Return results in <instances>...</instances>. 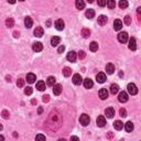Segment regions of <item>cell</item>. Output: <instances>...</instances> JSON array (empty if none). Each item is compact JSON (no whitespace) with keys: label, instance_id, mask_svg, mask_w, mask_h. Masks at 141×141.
Segmentation results:
<instances>
[{"label":"cell","instance_id":"6da1fadb","mask_svg":"<svg viewBox=\"0 0 141 141\" xmlns=\"http://www.w3.org/2000/svg\"><path fill=\"white\" fill-rule=\"evenodd\" d=\"M79 122L82 124V126L86 127V126H88V125H89V122H91V118L88 117V115L83 114L81 117H79Z\"/></svg>","mask_w":141,"mask_h":141},{"label":"cell","instance_id":"7a4b0ae2","mask_svg":"<svg viewBox=\"0 0 141 141\" xmlns=\"http://www.w3.org/2000/svg\"><path fill=\"white\" fill-rule=\"evenodd\" d=\"M127 89H128V93H129L130 95H136V94L138 93V88H137V86H136L133 83L128 84Z\"/></svg>","mask_w":141,"mask_h":141},{"label":"cell","instance_id":"3957f363","mask_svg":"<svg viewBox=\"0 0 141 141\" xmlns=\"http://www.w3.org/2000/svg\"><path fill=\"white\" fill-rule=\"evenodd\" d=\"M118 41L120 43H126L128 41V33L127 32H120L118 34Z\"/></svg>","mask_w":141,"mask_h":141},{"label":"cell","instance_id":"277c9868","mask_svg":"<svg viewBox=\"0 0 141 141\" xmlns=\"http://www.w3.org/2000/svg\"><path fill=\"white\" fill-rule=\"evenodd\" d=\"M64 27H65V23H64V21L62 19H58L55 21V28L56 30H58V31H62L64 29Z\"/></svg>","mask_w":141,"mask_h":141},{"label":"cell","instance_id":"5b68a950","mask_svg":"<svg viewBox=\"0 0 141 141\" xmlns=\"http://www.w3.org/2000/svg\"><path fill=\"white\" fill-rule=\"evenodd\" d=\"M73 83L75 84V85H81V84L83 83V78H82V76L79 75V74H75V75L73 76Z\"/></svg>","mask_w":141,"mask_h":141},{"label":"cell","instance_id":"8992f818","mask_svg":"<svg viewBox=\"0 0 141 141\" xmlns=\"http://www.w3.org/2000/svg\"><path fill=\"white\" fill-rule=\"evenodd\" d=\"M118 100H119L120 102H126L128 100V94L126 93V92H121V93H119Z\"/></svg>","mask_w":141,"mask_h":141},{"label":"cell","instance_id":"52a82bcc","mask_svg":"<svg viewBox=\"0 0 141 141\" xmlns=\"http://www.w3.org/2000/svg\"><path fill=\"white\" fill-rule=\"evenodd\" d=\"M66 58H67L68 62H75V61H76V52H74V51L68 52L67 53V56H66Z\"/></svg>","mask_w":141,"mask_h":141},{"label":"cell","instance_id":"ba28073f","mask_svg":"<svg viewBox=\"0 0 141 141\" xmlns=\"http://www.w3.org/2000/svg\"><path fill=\"white\" fill-rule=\"evenodd\" d=\"M96 124H97V126H98V127H104V126L106 125V119H105V117H104V116L97 117Z\"/></svg>","mask_w":141,"mask_h":141},{"label":"cell","instance_id":"9c48e42d","mask_svg":"<svg viewBox=\"0 0 141 141\" xmlns=\"http://www.w3.org/2000/svg\"><path fill=\"white\" fill-rule=\"evenodd\" d=\"M96 79H97V82L98 83H105L106 82V74L105 73H98L96 75Z\"/></svg>","mask_w":141,"mask_h":141},{"label":"cell","instance_id":"30bf717a","mask_svg":"<svg viewBox=\"0 0 141 141\" xmlns=\"http://www.w3.org/2000/svg\"><path fill=\"white\" fill-rule=\"evenodd\" d=\"M43 33H44L43 28L42 27H37L35 28V30H34V32H33V34H34L37 38H41L43 35Z\"/></svg>","mask_w":141,"mask_h":141},{"label":"cell","instance_id":"8fae6325","mask_svg":"<svg viewBox=\"0 0 141 141\" xmlns=\"http://www.w3.org/2000/svg\"><path fill=\"white\" fill-rule=\"evenodd\" d=\"M107 21H108V18H107L106 16H99L98 19H97V22H98L99 25H105L107 23Z\"/></svg>","mask_w":141,"mask_h":141},{"label":"cell","instance_id":"7c38bea8","mask_svg":"<svg viewBox=\"0 0 141 141\" xmlns=\"http://www.w3.org/2000/svg\"><path fill=\"white\" fill-rule=\"evenodd\" d=\"M62 93V85L61 84H55L53 86V94L54 95H60Z\"/></svg>","mask_w":141,"mask_h":141},{"label":"cell","instance_id":"4fadbf2b","mask_svg":"<svg viewBox=\"0 0 141 141\" xmlns=\"http://www.w3.org/2000/svg\"><path fill=\"white\" fill-rule=\"evenodd\" d=\"M99 97H100V99H107V97H108V91H107L106 88H101L100 91H99Z\"/></svg>","mask_w":141,"mask_h":141},{"label":"cell","instance_id":"5bb4252c","mask_svg":"<svg viewBox=\"0 0 141 141\" xmlns=\"http://www.w3.org/2000/svg\"><path fill=\"white\" fill-rule=\"evenodd\" d=\"M121 28H122V22H121V20L116 19V20L114 21V29L116 30V31H119V30H121Z\"/></svg>","mask_w":141,"mask_h":141},{"label":"cell","instance_id":"9a60e30c","mask_svg":"<svg viewBox=\"0 0 141 141\" xmlns=\"http://www.w3.org/2000/svg\"><path fill=\"white\" fill-rule=\"evenodd\" d=\"M33 51H35V52H41V51L43 50V44L41 42H35L34 44H33Z\"/></svg>","mask_w":141,"mask_h":141},{"label":"cell","instance_id":"2e32d148","mask_svg":"<svg viewBox=\"0 0 141 141\" xmlns=\"http://www.w3.org/2000/svg\"><path fill=\"white\" fill-rule=\"evenodd\" d=\"M83 83H84V87H85V88H87V89L92 88V87H93V85H94L93 81H92L91 78H85Z\"/></svg>","mask_w":141,"mask_h":141},{"label":"cell","instance_id":"e0dca14e","mask_svg":"<svg viewBox=\"0 0 141 141\" xmlns=\"http://www.w3.org/2000/svg\"><path fill=\"white\" fill-rule=\"evenodd\" d=\"M105 115H106L107 118H112L115 116V109L111 108V107H109V108H107L105 110Z\"/></svg>","mask_w":141,"mask_h":141},{"label":"cell","instance_id":"ac0fdd59","mask_svg":"<svg viewBox=\"0 0 141 141\" xmlns=\"http://www.w3.org/2000/svg\"><path fill=\"white\" fill-rule=\"evenodd\" d=\"M37 88H38V91H40V92L45 91V89H47V84H45L43 81L38 82L37 83Z\"/></svg>","mask_w":141,"mask_h":141},{"label":"cell","instance_id":"d6986e66","mask_svg":"<svg viewBox=\"0 0 141 141\" xmlns=\"http://www.w3.org/2000/svg\"><path fill=\"white\" fill-rule=\"evenodd\" d=\"M129 48L131 51H136V48H137V42H136V39L135 38H131V39L129 40Z\"/></svg>","mask_w":141,"mask_h":141},{"label":"cell","instance_id":"ffe728a7","mask_svg":"<svg viewBox=\"0 0 141 141\" xmlns=\"http://www.w3.org/2000/svg\"><path fill=\"white\" fill-rule=\"evenodd\" d=\"M115 72V65L111 63H108L106 65V73L107 74H114Z\"/></svg>","mask_w":141,"mask_h":141},{"label":"cell","instance_id":"44dd1931","mask_svg":"<svg viewBox=\"0 0 141 141\" xmlns=\"http://www.w3.org/2000/svg\"><path fill=\"white\" fill-rule=\"evenodd\" d=\"M35 79H37V76L34 75V74H32V73H29L27 75V82L28 83H30V84H33L35 82Z\"/></svg>","mask_w":141,"mask_h":141},{"label":"cell","instance_id":"7402d4cb","mask_svg":"<svg viewBox=\"0 0 141 141\" xmlns=\"http://www.w3.org/2000/svg\"><path fill=\"white\" fill-rule=\"evenodd\" d=\"M61 42V38L60 37H53L52 40H51V45L52 47H57Z\"/></svg>","mask_w":141,"mask_h":141},{"label":"cell","instance_id":"603a6c76","mask_svg":"<svg viewBox=\"0 0 141 141\" xmlns=\"http://www.w3.org/2000/svg\"><path fill=\"white\" fill-rule=\"evenodd\" d=\"M75 6L76 8L78 10H82L85 8V2H84V0H76L75 1Z\"/></svg>","mask_w":141,"mask_h":141},{"label":"cell","instance_id":"cb8c5ba5","mask_svg":"<svg viewBox=\"0 0 141 141\" xmlns=\"http://www.w3.org/2000/svg\"><path fill=\"white\" fill-rule=\"evenodd\" d=\"M133 124L131 121H128V122H126V125H125V130L127 132H131L132 130H133Z\"/></svg>","mask_w":141,"mask_h":141},{"label":"cell","instance_id":"d4e9b609","mask_svg":"<svg viewBox=\"0 0 141 141\" xmlns=\"http://www.w3.org/2000/svg\"><path fill=\"white\" fill-rule=\"evenodd\" d=\"M118 92H119V86L117 85V84H111V86H110V93L112 95L117 94Z\"/></svg>","mask_w":141,"mask_h":141},{"label":"cell","instance_id":"484cf974","mask_svg":"<svg viewBox=\"0 0 141 141\" xmlns=\"http://www.w3.org/2000/svg\"><path fill=\"white\" fill-rule=\"evenodd\" d=\"M24 24H25V27L28 28V29H30V28L33 25V21H32V19L30 17H27L24 19Z\"/></svg>","mask_w":141,"mask_h":141},{"label":"cell","instance_id":"4316f807","mask_svg":"<svg viewBox=\"0 0 141 141\" xmlns=\"http://www.w3.org/2000/svg\"><path fill=\"white\" fill-rule=\"evenodd\" d=\"M114 127L116 130H121L122 128H124V124H122L120 120H116V121L114 122Z\"/></svg>","mask_w":141,"mask_h":141},{"label":"cell","instance_id":"83f0119b","mask_svg":"<svg viewBox=\"0 0 141 141\" xmlns=\"http://www.w3.org/2000/svg\"><path fill=\"white\" fill-rule=\"evenodd\" d=\"M89 50H91L92 52H96V51L98 50V44H97V42L93 41V42L89 44Z\"/></svg>","mask_w":141,"mask_h":141},{"label":"cell","instance_id":"f1b7e54d","mask_svg":"<svg viewBox=\"0 0 141 141\" xmlns=\"http://www.w3.org/2000/svg\"><path fill=\"white\" fill-rule=\"evenodd\" d=\"M85 16H86L87 19H93L94 16H95V11H94L93 9H88V10L86 11Z\"/></svg>","mask_w":141,"mask_h":141},{"label":"cell","instance_id":"f546056e","mask_svg":"<svg viewBox=\"0 0 141 141\" xmlns=\"http://www.w3.org/2000/svg\"><path fill=\"white\" fill-rule=\"evenodd\" d=\"M107 7L109 9H115L116 7V1L115 0H107Z\"/></svg>","mask_w":141,"mask_h":141},{"label":"cell","instance_id":"4dcf8cb0","mask_svg":"<svg viewBox=\"0 0 141 141\" xmlns=\"http://www.w3.org/2000/svg\"><path fill=\"white\" fill-rule=\"evenodd\" d=\"M47 84L48 86H54L55 85V77L50 76V77L47 78Z\"/></svg>","mask_w":141,"mask_h":141},{"label":"cell","instance_id":"1f68e13d","mask_svg":"<svg viewBox=\"0 0 141 141\" xmlns=\"http://www.w3.org/2000/svg\"><path fill=\"white\" fill-rule=\"evenodd\" d=\"M63 74H64V76H65V77H68V76L72 75V70H71L70 67H64Z\"/></svg>","mask_w":141,"mask_h":141},{"label":"cell","instance_id":"d6a6232c","mask_svg":"<svg viewBox=\"0 0 141 141\" xmlns=\"http://www.w3.org/2000/svg\"><path fill=\"white\" fill-rule=\"evenodd\" d=\"M82 35H83V38H85V39H87V38L91 35V31H89V29H83L82 30Z\"/></svg>","mask_w":141,"mask_h":141},{"label":"cell","instance_id":"836d02e7","mask_svg":"<svg viewBox=\"0 0 141 141\" xmlns=\"http://www.w3.org/2000/svg\"><path fill=\"white\" fill-rule=\"evenodd\" d=\"M128 7V1L127 0H120L119 1V8L120 9H126Z\"/></svg>","mask_w":141,"mask_h":141},{"label":"cell","instance_id":"e575fe53","mask_svg":"<svg viewBox=\"0 0 141 141\" xmlns=\"http://www.w3.org/2000/svg\"><path fill=\"white\" fill-rule=\"evenodd\" d=\"M6 25L8 28H12L14 25V21H13V19L12 18H8V19L6 20Z\"/></svg>","mask_w":141,"mask_h":141},{"label":"cell","instance_id":"d590c367","mask_svg":"<svg viewBox=\"0 0 141 141\" xmlns=\"http://www.w3.org/2000/svg\"><path fill=\"white\" fill-rule=\"evenodd\" d=\"M17 86L18 87H23L24 86V79L23 78H19L17 81Z\"/></svg>","mask_w":141,"mask_h":141},{"label":"cell","instance_id":"8d00e7d4","mask_svg":"<svg viewBox=\"0 0 141 141\" xmlns=\"http://www.w3.org/2000/svg\"><path fill=\"white\" fill-rule=\"evenodd\" d=\"M32 92H33V89H32V87H30V86H28L27 88L24 89V94L25 95H31Z\"/></svg>","mask_w":141,"mask_h":141},{"label":"cell","instance_id":"74e56055","mask_svg":"<svg viewBox=\"0 0 141 141\" xmlns=\"http://www.w3.org/2000/svg\"><path fill=\"white\" fill-rule=\"evenodd\" d=\"M119 114H120V116H121V117H127V110H126L125 108H121V109H120L119 110Z\"/></svg>","mask_w":141,"mask_h":141},{"label":"cell","instance_id":"f35d334b","mask_svg":"<svg viewBox=\"0 0 141 141\" xmlns=\"http://www.w3.org/2000/svg\"><path fill=\"white\" fill-rule=\"evenodd\" d=\"M125 23L127 25H129L130 23H131V18H130L129 16H126L125 17Z\"/></svg>","mask_w":141,"mask_h":141},{"label":"cell","instance_id":"ab89813d","mask_svg":"<svg viewBox=\"0 0 141 141\" xmlns=\"http://www.w3.org/2000/svg\"><path fill=\"white\" fill-rule=\"evenodd\" d=\"M2 118L3 119H8L9 118V112L7 110H2Z\"/></svg>","mask_w":141,"mask_h":141},{"label":"cell","instance_id":"60d3db41","mask_svg":"<svg viewBox=\"0 0 141 141\" xmlns=\"http://www.w3.org/2000/svg\"><path fill=\"white\" fill-rule=\"evenodd\" d=\"M97 2H98V4L100 7H104L107 4V0H97Z\"/></svg>","mask_w":141,"mask_h":141},{"label":"cell","instance_id":"b9f144b4","mask_svg":"<svg viewBox=\"0 0 141 141\" xmlns=\"http://www.w3.org/2000/svg\"><path fill=\"white\" fill-rule=\"evenodd\" d=\"M85 56H86V53L84 52V51H79V53H78V57L81 58V60L85 58Z\"/></svg>","mask_w":141,"mask_h":141},{"label":"cell","instance_id":"7bdbcfd3","mask_svg":"<svg viewBox=\"0 0 141 141\" xmlns=\"http://www.w3.org/2000/svg\"><path fill=\"white\" fill-rule=\"evenodd\" d=\"M35 139L37 140H45V136L44 135H37Z\"/></svg>","mask_w":141,"mask_h":141},{"label":"cell","instance_id":"ee69618b","mask_svg":"<svg viewBox=\"0 0 141 141\" xmlns=\"http://www.w3.org/2000/svg\"><path fill=\"white\" fill-rule=\"evenodd\" d=\"M64 50H65V47H64V45H61V47L57 48V52H58V53H63Z\"/></svg>","mask_w":141,"mask_h":141},{"label":"cell","instance_id":"f6af8a7d","mask_svg":"<svg viewBox=\"0 0 141 141\" xmlns=\"http://www.w3.org/2000/svg\"><path fill=\"white\" fill-rule=\"evenodd\" d=\"M48 100H50V96H48V95H45V96H43V101H44V102H47Z\"/></svg>","mask_w":141,"mask_h":141},{"label":"cell","instance_id":"bcb514c9","mask_svg":"<svg viewBox=\"0 0 141 141\" xmlns=\"http://www.w3.org/2000/svg\"><path fill=\"white\" fill-rule=\"evenodd\" d=\"M137 14H138L139 17H141V7H139V8L137 9Z\"/></svg>","mask_w":141,"mask_h":141},{"label":"cell","instance_id":"7dc6e473","mask_svg":"<svg viewBox=\"0 0 141 141\" xmlns=\"http://www.w3.org/2000/svg\"><path fill=\"white\" fill-rule=\"evenodd\" d=\"M42 111H43V108H42V107H40V108L38 109V114L41 115V114H42Z\"/></svg>","mask_w":141,"mask_h":141},{"label":"cell","instance_id":"c3c4849f","mask_svg":"<svg viewBox=\"0 0 141 141\" xmlns=\"http://www.w3.org/2000/svg\"><path fill=\"white\" fill-rule=\"evenodd\" d=\"M13 37L14 38H19V32H17V31L13 32Z\"/></svg>","mask_w":141,"mask_h":141},{"label":"cell","instance_id":"681fc988","mask_svg":"<svg viewBox=\"0 0 141 141\" xmlns=\"http://www.w3.org/2000/svg\"><path fill=\"white\" fill-rule=\"evenodd\" d=\"M8 2H9V3H14V2H16V0H8Z\"/></svg>","mask_w":141,"mask_h":141},{"label":"cell","instance_id":"f907efd6","mask_svg":"<svg viewBox=\"0 0 141 141\" xmlns=\"http://www.w3.org/2000/svg\"><path fill=\"white\" fill-rule=\"evenodd\" d=\"M31 102H32L33 105H34V104H37V100H35V99H32V101H31Z\"/></svg>","mask_w":141,"mask_h":141},{"label":"cell","instance_id":"816d5d0a","mask_svg":"<svg viewBox=\"0 0 141 141\" xmlns=\"http://www.w3.org/2000/svg\"><path fill=\"white\" fill-rule=\"evenodd\" d=\"M10 78H11L10 76H7V81H8V82H11V79H10Z\"/></svg>","mask_w":141,"mask_h":141},{"label":"cell","instance_id":"f5cc1de1","mask_svg":"<svg viewBox=\"0 0 141 141\" xmlns=\"http://www.w3.org/2000/svg\"><path fill=\"white\" fill-rule=\"evenodd\" d=\"M71 139H74V140H78V138H77V137H72Z\"/></svg>","mask_w":141,"mask_h":141},{"label":"cell","instance_id":"db71d44e","mask_svg":"<svg viewBox=\"0 0 141 141\" xmlns=\"http://www.w3.org/2000/svg\"><path fill=\"white\" fill-rule=\"evenodd\" d=\"M87 1H88L89 3H93V2H94V0H87Z\"/></svg>","mask_w":141,"mask_h":141},{"label":"cell","instance_id":"11a10c76","mask_svg":"<svg viewBox=\"0 0 141 141\" xmlns=\"http://www.w3.org/2000/svg\"><path fill=\"white\" fill-rule=\"evenodd\" d=\"M20 1H24V0H20Z\"/></svg>","mask_w":141,"mask_h":141}]
</instances>
